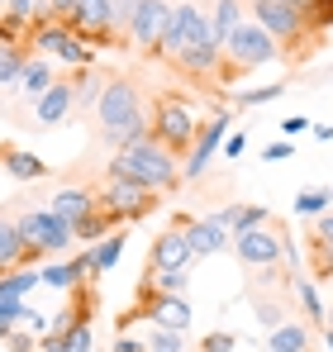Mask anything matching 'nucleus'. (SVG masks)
Listing matches in <instances>:
<instances>
[{
    "mask_svg": "<svg viewBox=\"0 0 333 352\" xmlns=\"http://www.w3.org/2000/svg\"><path fill=\"white\" fill-rule=\"evenodd\" d=\"M72 29L81 38H110L114 34V0H76Z\"/></svg>",
    "mask_w": 333,
    "mask_h": 352,
    "instance_id": "f8f14e48",
    "label": "nucleus"
},
{
    "mask_svg": "<svg viewBox=\"0 0 333 352\" xmlns=\"http://www.w3.org/2000/svg\"><path fill=\"white\" fill-rule=\"evenodd\" d=\"M110 224H114V214L96 210V214H86V219L76 224V238H81V243H100V238H110Z\"/></svg>",
    "mask_w": 333,
    "mask_h": 352,
    "instance_id": "7c9ffc66",
    "label": "nucleus"
},
{
    "mask_svg": "<svg viewBox=\"0 0 333 352\" xmlns=\"http://www.w3.org/2000/svg\"><path fill=\"white\" fill-rule=\"evenodd\" d=\"M333 24V0H314V10H310V29H329Z\"/></svg>",
    "mask_w": 333,
    "mask_h": 352,
    "instance_id": "a19ab883",
    "label": "nucleus"
},
{
    "mask_svg": "<svg viewBox=\"0 0 333 352\" xmlns=\"http://www.w3.org/2000/svg\"><path fill=\"white\" fill-rule=\"evenodd\" d=\"M324 329H333V309H329V324H324Z\"/></svg>",
    "mask_w": 333,
    "mask_h": 352,
    "instance_id": "5fc2aeb1",
    "label": "nucleus"
},
{
    "mask_svg": "<svg viewBox=\"0 0 333 352\" xmlns=\"http://www.w3.org/2000/svg\"><path fill=\"white\" fill-rule=\"evenodd\" d=\"M281 5H290V10H300L305 19H310V10H314V0H281Z\"/></svg>",
    "mask_w": 333,
    "mask_h": 352,
    "instance_id": "3c124183",
    "label": "nucleus"
},
{
    "mask_svg": "<svg viewBox=\"0 0 333 352\" xmlns=\"http://www.w3.org/2000/svg\"><path fill=\"white\" fill-rule=\"evenodd\" d=\"M166 24H171V5H166V0H138L133 24H129V38H133L143 53H158V48H162Z\"/></svg>",
    "mask_w": 333,
    "mask_h": 352,
    "instance_id": "0eeeda50",
    "label": "nucleus"
},
{
    "mask_svg": "<svg viewBox=\"0 0 333 352\" xmlns=\"http://www.w3.org/2000/svg\"><path fill=\"white\" fill-rule=\"evenodd\" d=\"M319 248H324V267L333 272V243H319Z\"/></svg>",
    "mask_w": 333,
    "mask_h": 352,
    "instance_id": "603ef678",
    "label": "nucleus"
},
{
    "mask_svg": "<svg viewBox=\"0 0 333 352\" xmlns=\"http://www.w3.org/2000/svg\"><path fill=\"white\" fill-rule=\"evenodd\" d=\"M96 119H100V138L110 148H129V143H138V138L153 133V119L143 115V105H138V86L124 81V76H110L100 86Z\"/></svg>",
    "mask_w": 333,
    "mask_h": 352,
    "instance_id": "f257e3e1",
    "label": "nucleus"
},
{
    "mask_svg": "<svg viewBox=\"0 0 333 352\" xmlns=\"http://www.w3.org/2000/svg\"><path fill=\"white\" fill-rule=\"evenodd\" d=\"M5 343H10L14 352H39V333H10Z\"/></svg>",
    "mask_w": 333,
    "mask_h": 352,
    "instance_id": "37998d69",
    "label": "nucleus"
},
{
    "mask_svg": "<svg viewBox=\"0 0 333 352\" xmlns=\"http://www.w3.org/2000/svg\"><path fill=\"white\" fill-rule=\"evenodd\" d=\"M267 352H310V329L305 324H281V329H272Z\"/></svg>",
    "mask_w": 333,
    "mask_h": 352,
    "instance_id": "393cba45",
    "label": "nucleus"
},
{
    "mask_svg": "<svg viewBox=\"0 0 333 352\" xmlns=\"http://www.w3.org/2000/svg\"><path fill=\"white\" fill-rule=\"evenodd\" d=\"M100 210L114 214V219L148 210V186H138V181H129V176H110V186L100 190Z\"/></svg>",
    "mask_w": 333,
    "mask_h": 352,
    "instance_id": "9b49d317",
    "label": "nucleus"
},
{
    "mask_svg": "<svg viewBox=\"0 0 333 352\" xmlns=\"http://www.w3.org/2000/svg\"><path fill=\"white\" fill-rule=\"evenodd\" d=\"M5 172L14 176V181H39L48 167H43V157H34V153H5Z\"/></svg>",
    "mask_w": 333,
    "mask_h": 352,
    "instance_id": "cd10ccee",
    "label": "nucleus"
},
{
    "mask_svg": "<svg viewBox=\"0 0 333 352\" xmlns=\"http://www.w3.org/2000/svg\"><path fill=\"white\" fill-rule=\"evenodd\" d=\"M210 29H215V43H219V53H224L228 38L243 29V5H238V0H219L215 14H210Z\"/></svg>",
    "mask_w": 333,
    "mask_h": 352,
    "instance_id": "4be33fe9",
    "label": "nucleus"
},
{
    "mask_svg": "<svg viewBox=\"0 0 333 352\" xmlns=\"http://www.w3.org/2000/svg\"><path fill=\"white\" fill-rule=\"evenodd\" d=\"M34 257H39V252H29V243L19 238V224L0 214V272H5V267L14 272V267H24V262H34Z\"/></svg>",
    "mask_w": 333,
    "mask_h": 352,
    "instance_id": "f3484780",
    "label": "nucleus"
},
{
    "mask_svg": "<svg viewBox=\"0 0 333 352\" xmlns=\"http://www.w3.org/2000/svg\"><path fill=\"white\" fill-rule=\"evenodd\" d=\"M243 148H248V138H243V133H228V138H224V157H228V162H233V157H243Z\"/></svg>",
    "mask_w": 333,
    "mask_h": 352,
    "instance_id": "c03bdc74",
    "label": "nucleus"
},
{
    "mask_svg": "<svg viewBox=\"0 0 333 352\" xmlns=\"http://www.w3.org/2000/svg\"><path fill=\"white\" fill-rule=\"evenodd\" d=\"M148 352H181V333H171V329H153Z\"/></svg>",
    "mask_w": 333,
    "mask_h": 352,
    "instance_id": "e433bc0d",
    "label": "nucleus"
},
{
    "mask_svg": "<svg viewBox=\"0 0 333 352\" xmlns=\"http://www.w3.org/2000/svg\"><path fill=\"white\" fill-rule=\"evenodd\" d=\"M233 252H238L248 267H267V272H272V267L281 262V252H286V238L262 224V229H248V234L233 238Z\"/></svg>",
    "mask_w": 333,
    "mask_h": 352,
    "instance_id": "1a4fd4ad",
    "label": "nucleus"
},
{
    "mask_svg": "<svg viewBox=\"0 0 333 352\" xmlns=\"http://www.w3.org/2000/svg\"><path fill=\"white\" fill-rule=\"evenodd\" d=\"M39 281H43V272H39V267H14L10 276H0V300H24Z\"/></svg>",
    "mask_w": 333,
    "mask_h": 352,
    "instance_id": "b1692460",
    "label": "nucleus"
},
{
    "mask_svg": "<svg viewBox=\"0 0 333 352\" xmlns=\"http://www.w3.org/2000/svg\"><path fill=\"white\" fill-rule=\"evenodd\" d=\"M295 295H300V305L310 309V319H314V324L324 329V324H329V309L319 305V295H314V286H310V281H295Z\"/></svg>",
    "mask_w": 333,
    "mask_h": 352,
    "instance_id": "473e14b6",
    "label": "nucleus"
},
{
    "mask_svg": "<svg viewBox=\"0 0 333 352\" xmlns=\"http://www.w3.org/2000/svg\"><path fill=\"white\" fill-rule=\"evenodd\" d=\"M195 252H191V238L186 229H166L153 238V252H148V272H191Z\"/></svg>",
    "mask_w": 333,
    "mask_h": 352,
    "instance_id": "9d476101",
    "label": "nucleus"
},
{
    "mask_svg": "<svg viewBox=\"0 0 333 352\" xmlns=\"http://www.w3.org/2000/svg\"><path fill=\"white\" fill-rule=\"evenodd\" d=\"M195 110L181 100V96H162L158 100V110H153V138L171 148V153H181V148H195Z\"/></svg>",
    "mask_w": 333,
    "mask_h": 352,
    "instance_id": "7ed1b4c3",
    "label": "nucleus"
},
{
    "mask_svg": "<svg viewBox=\"0 0 333 352\" xmlns=\"http://www.w3.org/2000/svg\"><path fill=\"white\" fill-rule=\"evenodd\" d=\"M96 205H100V200H96L86 186H62V190L53 195V205H48V210H53L57 219H67V224H81L86 214H96Z\"/></svg>",
    "mask_w": 333,
    "mask_h": 352,
    "instance_id": "4468645a",
    "label": "nucleus"
},
{
    "mask_svg": "<svg viewBox=\"0 0 333 352\" xmlns=\"http://www.w3.org/2000/svg\"><path fill=\"white\" fill-rule=\"evenodd\" d=\"M48 5H53V19L72 24V14H76V0H48Z\"/></svg>",
    "mask_w": 333,
    "mask_h": 352,
    "instance_id": "49530a36",
    "label": "nucleus"
},
{
    "mask_svg": "<svg viewBox=\"0 0 333 352\" xmlns=\"http://www.w3.org/2000/svg\"><path fill=\"white\" fill-rule=\"evenodd\" d=\"M253 24H262L277 43H295V38H305V29H310V19H305L300 10L281 5V0H257V5H253Z\"/></svg>",
    "mask_w": 333,
    "mask_h": 352,
    "instance_id": "423d86ee",
    "label": "nucleus"
},
{
    "mask_svg": "<svg viewBox=\"0 0 333 352\" xmlns=\"http://www.w3.org/2000/svg\"><path fill=\"white\" fill-rule=\"evenodd\" d=\"M210 219H219L224 229L238 238V234H248V229H262L267 224V210L262 205H224L219 214H210Z\"/></svg>",
    "mask_w": 333,
    "mask_h": 352,
    "instance_id": "6ab92c4d",
    "label": "nucleus"
},
{
    "mask_svg": "<svg viewBox=\"0 0 333 352\" xmlns=\"http://www.w3.org/2000/svg\"><path fill=\"white\" fill-rule=\"evenodd\" d=\"M34 110H39V129H53V124H62V119L76 110V86H72V81H57L53 91H48V96L34 105Z\"/></svg>",
    "mask_w": 333,
    "mask_h": 352,
    "instance_id": "dca6fc26",
    "label": "nucleus"
},
{
    "mask_svg": "<svg viewBox=\"0 0 333 352\" xmlns=\"http://www.w3.org/2000/svg\"><path fill=\"white\" fill-rule=\"evenodd\" d=\"M114 352H148V343H138V338H114Z\"/></svg>",
    "mask_w": 333,
    "mask_h": 352,
    "instance_id": "09e8293b",
    "label": "nucleus"
},
{
    "mask_svg": "<svg viewBox=\"0 0 333 352\" xmlns=\"http://www.w3.org/2000/svg\"><path fill=\"white\" fill-rule=\"evenodd\" d=\"M153 281H158V295H186L191 272H153Z\"/></svg>",
    "mask_w": 333,
    "mask_h": 352,
    "instance_id": "72a5a7b5",
    "label": "nucleus"
},
{
    "mask_svg": "<svg viewBox=\"0 0 333 352\" xmlns=\"http://www.w3.org/2000/svg\"><path fill=\"white\" fill-rule=\"evenodd\" d=\"M191 43H215V29H210V14L200 10V5H171V24H166L162 34V58H176L181 48H191ZM219 48V43H215Z\"/></svg>",
    "mask_w": 333,
    "mask_h": 352,
    "instance_id": "20e7f679",
    "label": "nucleus"
},
{
    "mask_svg": "<svg viewBox=\"0 0 333 352\" xmlns=\"http://www.w3.org/2000/svg\"><path fill=\"white\" fill-rule=\"evenodd\" d=\"M133 10H138V0H114V34H129Z\"/></svg>",
    "mask_w": 333,
    "mask_h": 352,
    "instance_id": "58836bf2",
    "label": "nucleus"
},
{
    "mask_svg": "<svg viewBox=\"0 0 333 352\" xmlns=\"http://www.w3.org/2000/svg\"><path fill=\"white\" fill-rule=\"evenodd\" d=\"M324 343H329V348H333V329H324Z\"/></svg>",
    "mask_w": 333,
    "mask_h": 352,
    "instance_id": "864d4df0",
    "label": "nucleus"
},
{
    "mask_svg": "<svg viewBox=\"0 0 333 352\" xmlns=\"http://www.w3.org/2000/svg\"><path fill=\"white\" fill-rule=\"evenodd\" d=\"M57 58H62V62H72V67H76V62H91V48H86V38H81V34H72V43H67V48H62Z\"/></svg>",
    "mask_w": 333,
    "mask_h": 352,
    "instance_id": "4c0bfd02",
    "label": "nucleus"
},
{
    "mask_svg": "<svg viewBox=\"0 0 333 352\" xmlns=\"http://www.w3.org/2000/svg\"><path fill=\"white\" fill-rule=\"evenodd\" d=\"M171 62H176L186 76H215V67L224 62V53L215 48V43H191V48H181Z\"/></svg>",
    "mask_w": 333,
    "mask_h": 352,
    "instance_id": "a211bd4d",
    "label": "nucleus"
},
{
    "mask_svg": "<svg viewBox=\"0 0 333 352\" xmlns=\"http://www.w3.org/2000/svg\"><path fill=\"white\" fill-rule=\"evenodd\" d=\"M305 129H310V119H300V115L281 119V133H286V138H295V133H305Z\"/></svg>",
    "mask_w": 333,
    "mask_h": 352,
    "instance_id": "de8ad7c7",
    "label": "nucleus"
},
{
    "mask_svg": "<svg viewBox=\"0 0 333 352\" xmlns=\"http://www.w3.org/2000/svg\"><path fill=\"white\" fill-rule=\"evenodd\" d=\"M72 243H76V224H67L53 210H43V252H67Z\"/></svg>",
    "mask_w": 333,
    "mask_h": 352,
    "instance_id": "5701e85b",
    "label": "nucleus"
},
{
    "mask_svg": "<svg viewBox=\"0 0 333 352\" xmlns=\"http://www.w3.org/2000/svg\"><path fill=\"white\" fill-rule=\"evenodd\" d=\"M72 24H62V19H34V34H29V43L34 48H43V53H62L67 43H72Z\"/></svg>",
    "mask_w": 333,
    "mask_h": 352,
    "instance_id": "412c9836",
    "label": "nucleus"
},
{
    "mask_svg": "<svg viewBox=\"0 0 333 352\" xmlns=\"http://www.w3.org/2000/svg\"><path fill=\"white\" fill-rule=\"evenodd\" d=\"M281 48L277 38L262 29V24H243L233 38H228V48H224V62L233 67V72H248V67H262V62H272Z\"/></svg>",
    "mask_w": 333,
    "mask_h": 352,
    "instance_id": "39448f33",
    "label": "nucleus"
},
{
    "mask_svg": "<svg viewBox=\"0 0 333 352\" xmlns=\"http://www.w3.org/2000/svg\"><path fill=\"white\" fill-rule=\"evenodd\" d=\"M24 48H14V43H0V86H19V76H24Z\"/></svg>",
    "mask_w": 333,
    "mask_h": 352,
    "instance_id": "bb28decb",
    "label": "nucleus"
},
{
    "mask_svg": "<svg viewBox=\"0 0 333 352\" xmlns=\"http://www.w3.org/2000/svg\"><path fill=\"white\" fill-rule=\"evenodd\" d=\"M14 224H19V238L29 243V252H39V257H43V210H24Z\"/></svg>",
    "mask_w": 333,
    "mask_h": 352,
    "instance_id": "c85d7f7f",
    "label": "nucleus"
},
{
    "mask_svg": "<svg viewBox=\"0 0 333 352\" xmlns=\"http://www.w3.org/2000/svg\"><path fill=\"white\" fill-rule=\"evenodd\" d=\"M295 148H290V138H281V143H267V162H286Z\"/></svg>",
    "mask_w": 333,
    "mask_h": 352,
    "instance_id": "a18cd8bd",
    "label": "nucleus"
},
{
    "mask_svg": "<svg viewBox=\"0 0 333 352\" xmlns=\"http://www.w3.org/2000/svg\"><path fill=\"white\" fill-rule=\"evenodd\" d=\"M186 238H191V252H195V262H200V257H215V252H224V248L233 243V234L224 229L219 219H195V224L186 229Z\"/></svg>",
    "mask_w": 333,
    "mask_h": 352,
    "instance_id": "2eb2a0df",
    "label": "nucleus"
},
{
    "mask_svg": "<svg viewBox=\"0 0 333 352\" xmlns=\"http://www.w3.org/2000/svg\"><path fill=\"white\" fill-rule=\"evenodd\" d=\"M148 319H153V329L186 333V329H191V305H186L181 295H153V300H148Z\"/></svg>",
    "mask_w": 333,
    "mask_h": 352,
    "instance_id": "ddd939ff",
    "label": "nucleus"
},
{
    "mask_svg": "<svg viewBox=\"0 0 333 352\" xmlns=\"http://www.w3.org/2000/svg\"><path fill=\"white\" fill-rule=\"evenodd\" d=\"M110 176H129V181H138V186H148V190H166V186H176L181 167H176L171 148H162V143L148 133V138H138V143H129V148H114Z\"/></svg>",
    "mask_w": 333,
    "mask_h": 352,
    "instance_id": "f03ea898",
    "label": "nucleus"
},
{
    "mask_svg": "<svg viewBox=\"0 0 333 352\" xmlns=\"http://www.w3.org/2000/svg\"><path fill=\"white\" fill-rule=\"evenodd\" d=\"M281 91H286V86H257V91H238V96H233V105H238V110H253V105L281 100Z\"/></svg>",
    "mask_w": 333,
    "mask_h": 352,
    "instance_id": "2f4dec72",
    "label": "nucleus"
},
{
    "mask_svg": "<svg viewBox=\"0 0 333 352\" xmlns=\"http://www.w3.org/2000/svg\"><path fill=\"white\" fill-rule=\"evenodd\" d=\"M329 200H333V190H319V186H314V190H300V195H295V214H300V219H310V214L324 219V214H329Z\"/></svg>",
    "mask_w": 333,
    "mask_h": 352,
    "instance_id": "c756f323",
    "label": "nucleus"
},
{
    "mask_svg": "<svg viewBox=\"0 0 333 352\" xmlns=\"http://www.w3.org/2000/svg\"><path fill=\"white\" fill-rule=\"evenodd\" d=\"M257 319H262L267 329H281V324H286V314H281L277 300H272V305H267V300H257Z\"/></svg>",
    "mask_w": 333,
    "mask_h": 352,
    "instance_id": "ea45409f",
    "label": "nucleus"
},
{
    "mask_svg": "<svg viewBox=\"0 0 333 352\" xmlns=\"http://www.w3.org/2000/svg\"><path fill=\"white\" fill-rule=\"evenodd\" d=\"M319 243H333V210L319 219Z\"/></svg>",
    "mask_w": 333,
    "mask_h": 352,
    "instance_id": "8fccbe9b",
    "label": "nucleus"
},
{
    "mask_svg": "<svg viewBox=\"0 0 333 352\" xmlns=\"http://www.w3.org/2000/svg\"><path fill=\"white\" fill-rule=\"evenodd\" d=\"M53 86H57V76H53V67H48V58H29L24 76H19V96H29V100L39 105Z\"/></svg>",
    "mask_w": 333,
    "mask_h": 352,
    "instance_id": "aec40b11",
    "label": "nucleus"
},
{
    "mask_svg": "<svg viewBox=\"0 0 333 352\" xmlns=\"http://www.w3.org/2000/svg\"><path fill=\"white\" fill-rule=\"evenodd\" d=\"M43 0H5V19L10 24H24V19H39Z\"/></svg>",
    "mask_w": 333,
    "mask_h": 352,
    "instance_id": "f704fd0d",
    "label": "nucleus"
},
{
    "mask_svg": "<svg viewBox=\"0 0 333 352\" xmlns=\"http://www.w3.org/2000/svg\"><path fill=\"white\" fill-rule=\"evenodd\" d=\"M0 10H5V0H0Z\"/></svg>",
    "mask_w": 333,
    "mask_h": 352,
    "instance_id": "6e6d98bb",
    "label": "nucleus"
},
{
    "mask_svg": "<svg viewBox=\"0 0 333 352\" xmlns=\"http://www.w3.org/2000/svg\"><path fill=\"white\" fill-rule=\"evenodd\" d=\"M224 138H228V115H215L210 124H200L195 148H191V153H186V162H181V176H186V181H200L205 167H210V157L224 148Z\"/></svg>",
    "mask_w": 333,
    "mask_h": 352,
    "instance_id": "6e6552de",
    "label": "nucleus"
},
{
    "mask_svg": "<svg viewBox=\"0 0 333 352\" xmlns=\"http://www.w3.org/2000/svg\"><path fill=\"white\" fill-rule=\"evenodd\" d=\"M233 343H238V333L215 329V333H205V338H200V352H233Z\"/></svg>",
    "mask_w": 333,
    "mask_h": 352,
    "instance_id": "c9c22d12",
    "label": "nucleus"
},
{
    "mask_svg": "<svg viewBox=\"0 0 333 352\" xmlns=\"http://www.w3.org/2000/svg\"><path fill=\"white\" fill-rule=\"evenodd\" d=\"M39 352H67V329H48L39 338Z\"/></svg>",
    "mask_w": 333,
    "mask_h": 352,
    "instance_id": "79ce46f5",
    "label": "nucleus"
},
{
    "mask_svg": "<svg viewBox=\"0 0 333 352\" xmlns=\"http://www.w3.org/2000/svg\"><path fill=\"white\" fill-rule=\"evenodd\" d=\"M124 257V234H110V238H100L96 248H91V276H105L114 262Z\"/></svg>",
    "mask_w": 333,
    "mask_h": 352,
    "instance_id": "a878e982",
    "label": "nucleus"
}]
</instances>
